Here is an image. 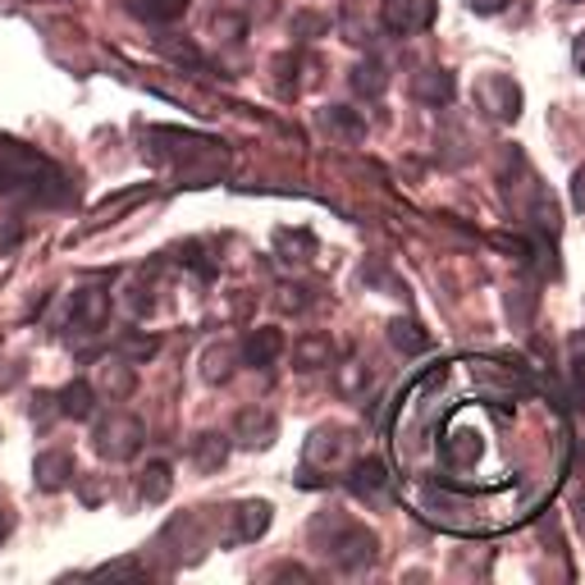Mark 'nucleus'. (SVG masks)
<instances>
[{
	"label": "nucleus",
	"instance_id": "nucleus-1",
	"mask_svg": "<svg viewBox=\"0 0 585 585\" xmlns=\"http://www.w3.org/2000/svg\"><path fill=\"white\" fill-rule=\"evenodd\" d=\"M0 192H19L28 202H64L69 188H64V174L47 161L42 151H32L14 138H0Z\"/></svg>",
	"mask_w": 585,
	"mask_h": 585
},
{
	"label": "nucleus",
	"instance_id": "nucleus-2",
	"mask_svg": "<svg viewBox=\"0 0 585 585\" xmlns=\"http://www.w3.org/2000/svg\"><path fill=\"white\" fill-rule=\"evenodd\" d=\"M311 539L325 549V558L339 572H362L380 558V539L362 526V522H347V517H321L311 526Z\"/></svg>",
	"mask_w": 585,
	"mask_h": 585
},
{
	"label": "nucleus",
	"instance_id": "nucleus-3",
	"mask_svg": "<svg viewBox=\"0 0 585 585\" xmlns=\"http://www.w3.org/2000/svg\"><path fill=\"white\" fill-rule=\"evenodd\" d=\"M92 444H97V453L110 457V462H129V457H138V448L147 444V431H142V421H138V416H129V412H110V416L97 421Z\"/></svg>",
	"mask_w": 585,
	"mask_h": 585
},
{
	"label": "nucleus",
	"instance_id": "nucleus-4",
	"mask_svg": "<svg viewBox=\"0 0 585 585\" xmlns=\"http://www.w3.org/2000/svg\"><path fill=\"white\" fill-rule=\"evenodd\" d=\"M476 101H481L485 114H494L498 124H517V114H522V88L508 73H485L476 83Z\"/></svg>",
	"mask_w": 585,
	"mask_h": 585
},
{
	"label": "nucleus",
	"instance_id": "nucleus-5",
	"mask_svg": "<svg viewBox=\"0 0 585 585\" xmlns=\"http://www.w3.org/2000/svg\"><path fill=\"white\" fill-rule=\"evenodd\" d=\"M435 19H440V6H435V0H384V6H380V23L394 32V37L425 32Z\"/></svg>",
	"mask_w": 585,
	"mask_h": 585
},
{
	"label": "nucleus",
	"instance_id": "nucleus-6",
	"mask_svg": "<svg viewBox=\"0 0 585 585\" xmlns=\"http://www.w3.org/2000/svg\"><path fill=\"white\" fill-rule=\"evenodd\" d=\"M147 142H161L155 151L165 161H202V155H224V142L202 138V133H183V129H151Z\"/></svg>",
	"mask_w": 585,
	"mask_h": 585
},
{
	"label": "nucleus",
	"instance_id": "nucleus-7",
	"mask_svg": "<svg viewBox=\"0 0 585 585\" xmlns=\"http://www.w3.org/2000/svg\"><path fill=\"white\" fill-rule=\"evenodd\" d=\"M110 321V293L105 289H78L69 306V334H101Z\"/></svg>",
	"mask_w": 585,
	"mask_h": 585
},
{
	"label": "nucleus",
	"instance_id": "nucleus-8",
	"mask_svg": "<svg viewBox=\"0 0 585 585\" xmlns=\"http://www.w3.org/2000/svg\"><path fill=\"white\" fill-rule=\"evenodd\" d=\"M270 517H275V508H270L265 498H243V503H233V517H229V539H239V544H252L270 531Z\"/></svg>",
	"mask_w": 585,
	"mask_h": 585
},
{
	"label": "nucleus",
	"instance_id": "nucleus-9",
	"mask_svg": "<svg viewBox=\"0 0 585 585\" xmlns=\"http://www.w3.org/2000/svg\"><path fill=\"white\" fill-rule=\"evenodd\" d=\"M243 366H252V371H270L280 357H284V330H275V325H256L243 343Z\"/></svg>",
	"mask_w": 585,
	"mask_h": 585
},
{
	"label": "nucleus",
	"instance_id": "nucleus-10",
	"mask_svg": "<svg viewBox=\"0 0 585 585\" xmlns=\"http://www.w3.org/2000/svg\"><path fill=\"white\" fill-rule=\"evenodd\" d=\"M32 476H37V490H42V494L64 490V485L73 481V453H69V448H47V453H37Z\"/></svg>",
	"mask_w": 585,
	"mask_h": 585
},
{
	"label": "nucleus",
	"instance_id": "nucleus-11",
	"mask_svg": "<svg viewBox=\"0 0 585 585\" xmlns=\"http://www.w3.org/2000/svg\"><path fill=\"white\" fill-rule=\"evenodd\" d=\"M440 453H444V466H453V472H466V466L481 462L485 440H481V431H472V425H457V431H448V440L440 444Z\"/></svg>",
	"mask_w": 585,
	"mask_h": 585
},
{
	"label": "nucleus",
	"instance_id": "nucleus-12",
	"mask_svg": "<svg viewBox=\"0 0 585 585\" xmlns=\"http://www.w3.org/2000/svg\"><path fill=\"white\" fill-rule=\"evenodd\" d=\"M233 440H239L243 448H265L270 440H275V412H265V407H243L239 421H233Z\"/></svg>",
	"mask_w": 585,
	"mask_h": 585
},
{
	"label": "nucleus",
	"instance_id": "nucleus-13",
	"mask_svg": "<svg viewBox=\"0 0 585 585\" xmlns=\"http://www.w3.org/2000/svg\"><path fill=\"white\" fill-rule=\"evenodd\" d=\"M412 97H416V101H425V105H448V101L457 97L453 73H448V69H425V73H416Z\"/></svg>",
	"mask_w": 585,
	"mask_h": 585
},
{
	"label": "nucleus",
	"instance_id": "nucleus-14",
	"mask_svg": "<svg viewBox=\"0 0 585 585\" xmlns=\"http://www.w3.org/2000/svg\"><path fill=\"white\" fill-rule=\"evenodd\" d=\"M347 444H353V435L343 431V425H321L316 435H306V457L311 462H325V457H343Z\"/></svg>",
	"mask_w": 585,
	"mask_h": 585
},
{
	"label": "nucleus",
	"instance_id": "nucleus-15",
	"mask_svg": "<svg viewBox=\"0 0 585 585\" xmlns=\"http://www.w3.org/2000/svg\"><path fill=\"white\" fill-rule=\"evenodd\" d=\"M389 343L399 347V353H407V357H421V353H431V334H425L416 321H407V316H399V321H389Z\"/></svg>",
	"mask_w": 585,
	"mask_h": 585
},
{
	"label": "nucleus",
	"instance_id": "nucleus-16",
	"mask_svg": "<svg viewBox=\"0 0 585 585\" xmlns=\"http://www.w3.org/2000/svg\"><path fill=\"white\" fill-rule=\"evenodd\" d=\"M347 88H353L357 97H366V101H375V97L389 92V69L380 60H362L353 73H347Z\"/></svg>",
	"mask_w": 585,
	"mask_h": 585
},
{
	"label": "nucleus",
	"instance_id": "nucleus-17",
	"mask_svg": "<svg viewBox=\"0 0 585 585\" xmlns=\"http://www.w3.org/2000/svg\"><path fill=\"white\" fill-rule=\"evenodd\" d=\"M60 412L73 416V421H92V412H97V389H92L88 380L64 384V389H60Z\"/></svg>",
	"mask_w": 585,
	"mask_h": 585
},
{
	"label": "nucleus",
	"instance_id": "nucleus-18",
	"mask_svg": "<svg viewBox=\"0 0 585 585\" xmlns=\"http://www.w3.org/2000/svg\"><path fill=\"white\" fill-rule=\"evenodd\" d=\"M275 252L280 261H311V252H316V233L311 229H275Z\"/></svg>",
	"mask_w": 585,
	"mask_h": 585
},
{
	"label": "nucleus",
	"instance_id": "nucleus-19",
	"mask_svg": "<svg viewBox=\"0 0 585 585\" xmlns=\"http://www.w3.org/2000/svg\"><path fill=\"white\" fill-rule=\"evenodd\" d=\"M384 481H389V472H384V457H362L353 472H347V490L353 494H375V490H384Z\"/></svg>",
	"mask_w": 585,
	"mask_h": 585
},
{
	"label": "nucleus",
	"instance_id": "nucleus-20",
	"mask_svg": "<svg viewBox=\"0 0 585 585\" xmlns=\"http://www.w3.org/2000/svg\"><path fill=\"white\" fill-rule=\"evenodd\" d=\"M129 10L142 23H179L188 14V0H129Z\"/></svg>",
	"mask_w": 585,
	"mask_h": 585
},
{
	"label": "nucleus",
	"instance_id": "nucleus-21",
	"mask_svg": "<svg viewBox=\"0 0 585 585\" xmlns=\"http://www.w3.org/2000/svg\"><path fill=\"white\" fill-rule=\"evenodd\" d=\"M293 357H297V371H321L334 362V343L325 334H306L297 347H293Z\"/></svg>",
	"mask_w": 585,
	"mask_h": 585
},
{
	"label": "nucleus",
	"instance_id": "nucleus-22",
	"mask_svg": "<svg viewBox=\"0 0 585 585\" xmlns=\"http://www.w3.org/2000/svg\"><path fill=\"white\" fill-rule=\"evenodd\" d=\"M229 362H243V347H233V343H215V347H206L202 353V375L211 380V384H224L229 380Z\"/></svg>",
	"mask_w": 585,
	"mask_h": 585
},
{
	"label": "nucleus",
	"instance_id": "nucleus-23",
	"mask_svg": "<svg viewBox=\"0 0 585 585\" xmlns=\"http://www.w3.org/2000/svg\"><path fill=\"white\" fill-rule=\"evenodd\" d=\"M224 457H229L224 435H198V444H192V466H198V472H220Z\"/></svg>",
	"mask_w": 585,
	"mask_h": 585
},
{
	"label": "nucleus",
	"instance_id": "nucleus-24",
	"mask_svg": "<svg viewBox=\"0 0 585 585\" xmlns=\"http://www.w3.org/2000/svg\"><path fill=\"white\" fill-rule=\"evenodd\" d=\"M321 120L339 133V138H347V142H362L366 138V124H362V114H353L347 105H325L321 110Z\"/></svg>",
	"mask_w": 585,
	"mask_h": 585
},
{
	"label": "nucleus",
	"instance_id": "nucleus-25",
	"mask_svg": "<svg viewBox=\"0 0 585 585\" xmlns=\"http://www.w3.org/2000/svg\"><path fill=\"white\" fill-rule=\"evenodd\" d=\"M297 69H302V56H297V51L270 60V83H275L280 97H293V92H297Z\"/></svg>",
	"mask_w": 585,
	"mask_h": 585
},
{
	"label": "nucleus",
	"instance_id": "nucleus-26",
	"mask_svg": "<svg viewBox=\"0 0 585 585\" xmlns=\"http://www.w3.org/2000/svg\"><path fill=\"white\" fill-rule=\"evenodd\" d=\"M174 490V472H170V462H151L147 472H142V498L147 503H165V494Z\"/></svg>",
	"mask_w": 585,
	"mask_h": 585
},
{
	"label": "nucleus",
	"instance_id": "nucleus-27",
	"mask_svg": "<svg viewBox=\"0 0 585 585\" xmlns=\"http://www.w3.org/2000/svg\"><path fill=\"white\" fill-rule=\"evenodd\" d=\"M567 384H572V399L585 412V334L572 339V366H567Z\"/></svg>",
	"mask_w": 585,
	"mask_h": 585
},
{
	"label": "nucleus",
	"instance_id": "nucleus-28",
	"mask_svg": "<svg viewBox=\"0 0 585 585\" xmlns=\"http://www.w3.org/2000/svg\"><path fill=\"white\" fill-rule=\"evenodd\" d=\"M155 347H161V339H147V334H124V339H120V357L138 366V362H151V357H155Z\"/></svg>",
	"mask_w": 585,
	"mask_h": 585
},
{
	"label": "nucleus",
	"instance_id": "nucleus-29",
	"mask_svg": "<svg viewBox=\"0 0 585 585\" xmlns=\"http://www.w3.org/2000/svg\"><path fill=\"white\" fill-rule=\"evenodd\" d=\"M325 28H330V23H325V14H297V23H293V32L302 37V42H306V32H311V37H321Z\"/></svg>",
	"mask_w": 585,
	"mask_h": 585
},
{
	"label": "nucleus",
	"instance_id": "nucleus-30",
	"mask_svg": "<svg viewBox=\"0 0 585 585\" xmlns=\"http://www.w3.org/2000/svg\"><path fill=\"white\" fill-rule=\"evenodd\" d=\"M466 6L490 19V14H503V10H508V0H466Z\"/></svg>",
	"mask_w": 585,
	"mask_h": 585
},
{
	"label": "nucleus",
	"instance_id": "nucleus-31",
	"mask_svg": "<svg viewBox=\"0 0 585 585\" xmlns=\"http://www.w3.org/2000/svg\"><path fill=\"white\" fill-rule=\"evenodd\" d=\"M572 206H576V211H585V165L572 174Z\"/></svg>",
	"mask_w": 585,
	"mask_h": 585
},
{
	"label": "nucleus",
	"instance_id": "nucleus-32",
	"mask_svg": "<svg viewBox=\"0 0 585 585\" xmlns=\"http://www.w3.org/2000/svg\"><path fill=\"white\" fill-rule=\"evenodd\" d=\"M572 64H576V73H585V32L576 37V47H572Z\"/></svg>",
	"mask_w": 585,
	"mask_h": 585
}]
</instances>
